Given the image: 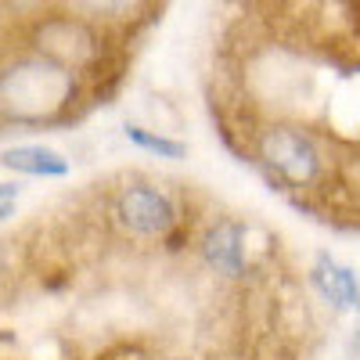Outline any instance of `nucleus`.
Wrapping results in <instances>:
<instances>
[{
	"label": "nucleus",
	"mask_w": 360,
	"mask_h": 360,
	"mask_svg": "<svg viewBox=\"0 0 360 360\" xmlns=\"http://www.w3.org/2000/svg\"><path fill=\"white\" fill-rule=\"evenodd\" d=\"M11 195H15V188H11V184H0V198H11Z\"/></svg>",
	"instance_id": "nucleus-10"
},
{
	"label": "nucleus",
	"mask_w": 360,
	"mask_h": 360,
	"mask_svg": "<svg viewBox=\"0 0 360 360\" xmlns=\"http://www.w3.org/2000/svg\"><path fill=\"white\" fill-rule=\"evenodd\" d=\"M0 166L4 169H15V173H25V176H65L69 173V159H62L51 148H8L0 155Z\"/></svg>",
	"instance_id": "nucleus-6"
},
{
	"label": "nucleus",
	"mask_w": 360,
	"mask_h": 360,
	"mask_svg": "<svg viewBox=\"0 0 360 360\" xmlns=\"http://www.w3.org/2000/svg\"><path fill=\"white\" fill-rule=\"evenodd\" d=\"M314 285L317 292L328 299L332 307L339 310H349V307H360V285L353 278V270H346L342 263H335L332 256H321L317 266H314Z\"/></svg>",
	"instance_id": "nucleus-5"
},
{
	"label": "nucleus",
	"mask_w": 360,
	"mask_h": 360,
	"mask_svg": "<svg viewBox=\"0 0 360 360\" xmlns=\"http://www.w3.org/2000/svg\"><path fill=\"white\" fill-rule=\"evenodd\" d=\"M202 256L217 274L242 278L245 274V224L217 220L202 238Z\"/></svg>",
	"instance_id": "nucleus-4"
},
{
	"label": "nucleus",
	"mask_w": 360,
	"mask_h": 360,
	"mask_svg": "<svg viewBox=\"0 0 360 360\" xmlns=\"http://www.w3.org/2000/svg\"><path fill=\"white\" fill-rule=\"evenodd\" d=\"M256 155L288 188H314L324 176V155L317 141L295 127H270L256 134Z\"/></svg>",
	"instance_id": "nucleus-2"
},
{
	"label": "nucleus",
	"mask_w": 360,
	"mask_h": 360,
	"mask_svg": "<svg viewBox=\"0 0 360 360\" xmlns=\"http://www.w3.org/2000/svg\"><path fill=\"white\" fill-rule=\"evenodd\" d=\"M115 224L137 238H169L180 224V213L166 191L137 184L115 198Z\"/></svg>",
	"instance_id": "nucleus-3"
},
{
	"label": "nucleus",
	"mask_w": 360,
	"mask_h": 360,
	"mask_svg": "<svg viewBox=\"0 0 360 360\" xmlns=\"http://www.w3.org/2000/svg\"><path fill=\"white\" fill-rule=\"evenodd\" d=\"M98 360H148L141 349H134V346H115V349H108V353H101Z\"/></svg>",
	"instance_id": "nucleus-8"
},
{
	"label": "nucleus",
	"mask_w": 360,
	"mask_h": 360,
	"mask_svg": "<svg viewBox=\"0 0 360 360\" xmlns=\"http://www.w3.org/2000/svg\"><path fill=\"white\" fill-rule=\"evenodd\" d=\"M127 4H130V0H86V8H94V11H119Z\"/></svg>",
	"instance_id": "nucleus-9"
},
{
	"label": "nucleus",
	"mask_w": 360,
	"mask_h": 360,
	"mask_svg": "<svg viewBox=\"0 0 360 360\" xmlns=\"http://www.w3.org/2000/svg\"><path fill=\"white\" fill-rule=\"evenodd\" d=\"M127 137L144 148V152H152V155H162V159H184L188 148L180 144V141H169L162 134H152V130H141V127H127Z\"/></svg>",
	"instance_id": "nucleus-7"
},
{
	"label": "nucleus",
	"mask_w": 360,
	"mask_h": 360,
	"mask_svg": "<svg viewBox=\"0 0 360 360\" xmlns=\"http://www.w3.org/2000/svg\"><path fill=\"white\" fill-rule=\"evenodd\" d=\"M72 98V72L58 62H22L0 79V108L18 119H40Z\"/></svg>",
	"instance_id": "nucleus-1"
}]
</instances>
